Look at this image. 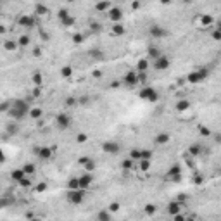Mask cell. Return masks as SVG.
<instances>
[{
  "label": "cell",
  "mask_w": 221,
  "mask_h": 221,
  "mask_svg": "<svg viewBox=\"0 0 221 221\" xmlns=\"http://www.w3.org/2000/svg\"><path fill=\"white\" fill-rule=\"evenodd\" d=\"M145 211H147V214H154L156 213V206L154 204H149V206H145Z\"/></svg>",
  "instance_id": "obj_39"
},
{
  "label": "cell",
  "mask_w": 221,
  "mask_h": 221,
  "mask_svg": "<svg viewBox=\"0 0 221 221\" xmlns=\"http://www.w3.org/2000/svg\"><path fill=\"white\" fill-rule=\"evenodd\" d=\"M111 31L114 33V35H118V36H121V35H124V26L123 24H119V22H116L112 28H111Z\"/></svg>",
  "instance_id": "obj_14"
},
{
  "label": "cell",
  "mask_w": 221,
  "mask_h": 221,
  "mask_svg": "<svg viewBox=\"0 0 221 221\" xmlns=\"http://www.w3.org/2000/svg\"><path fill=\"white\" fill-rule=\"evenodd\" d=\"M19 22H21L22 26H33V24H35V21H33V17H28V16H24V17H21V19H19Z\"/></svg>",
  "instance_id": "obj_21"
},
{
  "label": "cell",
  "mask_w": 221,
  "mask_h": 221,
  "mask_svg": "<svg viewBox=\"0 0 221 221\" xmlns=\"http://www.w3.org/2000/svg\"><path fill=\"white\" fill-rule=\"evenodd\" d=\"M61 73H62V76H64V78H69V76L73 74V69H71L69 66H64V67L61 69Z\"/></svg>",
  "instance_id": "obj_28"
},
{
  "label": "cell",
  "mask_w": 221,
  "mask_h": 221,
  "mask_svg": "<svg viewBox=\"0 0 221 221\" xmlns=\"http://www.w3.org/2000/svg\"><path fill=\"white\" fill-rule=\"evenodd\" d=\"M176 175H182V169H180L178 164H175V166L168 171V178H173V176H176Z\"/></svg>",
  "instance_id": "obj_19"
},
{
  "label": "cell",
  "mask_w": 221,
  "mask_h": 221,
  "mask_svg": "<svg viewBox=\"0 0 221 221\" xmlns=\"http://www.w3.org/2000/svg\"><path fill=\"white\" fill-rule=\"evenodd\" d=\"M41 81H43L41 73H35V74H33V83H35L36 86H40V85H41Z\"/></svg>",
  "instance_id": "obj_26"
},
{
  "label": "cell",
  "mask_w": 221,
  "mask_h": 221,
  "mask_svg": "<svg viewBox=\"0 0 221 221\" xmlns=\"http://www.w3.org/2000/svg\"><path fill=\"white\" fill-rule=\"evenodd\" d=\"M19 183H21V187H29V185H31V180H29V176L26 175L22 180H19Z\"/></svg>",
  "instance_id": "obj_33"
},
{
  "label": "cell",
  "mask_w": 221,
  "mask_h": 221,
  "mask_svg": "<svg viewBox=\"0 0 221 221\" xmlns=\"http://www.w3.org/2000/svg\"><path fill=\"white\" fill-rule=\"evenodd\" d=\"M130 157H131L133 161H137V159L140 161V150H137V149H135V150H131V154H130Z\"/></svg>",
  "instance_id": "obj_37"
},
{
  "label": "cell",
  "mask_w": 221,
  "mask_h": 221,
  "mask_svg": "<svg viewBox=\"0 0 221 221\" xmlns=\"http://www.w3.org/2000/svg\"><path fill=\"white\" fill-rule=\"evenodd\" d=\"M3 47H5V50H10V52H12V50H16V48H17V43H16V41H12V40H7V41L3 43Z\"/></svg>",
  "instance_id": "obj_24"
},
{
  "label": "cell",
  "mask_w": 221,
  "mask_h": 221,
  "mask_svg": "<svg viewBox=\"0 0 221 221\" xmlns=\"http://www.w3.org/2000/svg\"><path fill=\"white\" fill-rule=\"evenodd\" d=\"M55 123H57V126H59L61 130H66V128L71 126V118H69L67 114H59L57 119H55Z\"/></svg>",
  "instance_id": "obj_8"
},
{
  "label": "cell",
  "mask_w": 221,
  "mask_h": 221,
  "mask_svg": "<svg viewBox=\"0 0 221 221\" xmlns=\"http://www.w3.org/2000/svg\"><path fill=\"white\" fill-rule=\"evenodd\" d=\"M161 2H163V3H169L171 0H161Z\"/></svg>",
  "instance_id": "obj_53"
},
{
  "label": "cell",
  "mask_w": 221,
  "mask_h": 221,
  "mask_svg": "<svg viewBox=\"0 0 221 221\" xmlns=\"http://www.w3.org/2000/svg\"><path fill=\"white\" fill-rule=\"evenodd\" d=\"M66 104H67V105H74V104H76V99H73V97H69V99L66 100Z\"/></svg>",
  "instance_id": "obj_47"
},
{
  "label": "cell",
  "mask_w": 221,
  "mask_h": 221,
  "mask_svg": "<svg viewBox=\"0 0 221 221\" xmlns=\"http://www.w3.org/2000/svg\"><path fill=\"white\" fill-rule=\"evenodd\" d=\"M207 74H209V71H207L206 67H201V69H197V71L190 73L187 80H188V83H199V81L206 80V78H207Z\"/></svg>",
  "instance_id": "obj_2"
},
{
  "label": "cell",
  "mask_w": 221,
  "mask_h": 221,
  "mask_svg": "<svg viewBox=\"0 0 221 221\" xmlns=\"http://www.w3.org/2000/svg\"><path fill=\"white\" fill-rule=\"evenodd\" d=\"M38 156L43 157V159H48V157H52V150L47 149V147H41V149H38Z\"/></svg>",
  "instance_id": "obj_16"
},
{
  "label": "cell",
  "mask_w": 221,
  "mask_h": 221,
  "mask_svg": "<svg viewBox=\"0 0 221 221\" xmlns=\"http://www.w3.org/2000/svg\"><path fill=\"white\" fill-rule=\"evenodd\" d=\"M85 199V190L83 188H74V190H69L67 194V201L71 204H81Z\"/></svg>",
  "instance_id": "obj_3"
},
{
  "label": "cell",
  "mask_w": 221,
  "mask_h": 221,
  "mask_svg": "<svg viewBox=\"0 0 221 221\" xmlns=\"http://www.w3.org/2000/svg\"><path fill=\"white\" fill-rule=\"evenodd\" d=\"M78 142H86V135H78Z\"/></svg>",
  "instance_id": "obj_50"
},
{
  "label": "cell",
  "mask_w": 221,
  "mask_h": 221,
  "mask_svg": "<svg viewBox=\"0 0 221 221\" xmlns=\"http://www.w3.org/2000/svg\"><path fill=\"white\" fill-rule=\"evenodd\" d=\"M92 182H93V176H92L90 173H86V175H83V176H80V178H78L80 188H83V190H86V188L92 185Z\"/></svg>",
  "instance_id": "obj_10"
},
{
  "label": "cell",
  "mask_w": 221,
  "mask_h": 221,
  "mask_svg": "<svg viewBox=\"0 0 221 221\" xmlns=\"http://www.w3.org/2000/svg\"><path fill=\"white\" fill-rule=\"evenodd\" d=\"M168 140H169V135L168 133H159L156 137V143H168Z\"/></svg>",
  "instance_id": "obj_18"
},
{
  "label": "cell",
  "mask_w": 221,
  "mask_h": 221,
  "mask_svg": "<svg viewBox=\"0 0 221 221\" xmlns=\"http://www.w3.org/2000/svg\"><path fill=\"white\" fill-rule=\"evenodd\" d=\"M57 16H59V19H61V21H62V19H66V17H67V16H69V12H67V10H66V9H61V10H59V14H57Z\"/></svg>",
  "instance_id": "obj_35"
},
{
  "label": "cell",
  "mask_w": 221,
  "mask_h": 221,
  "mask_svg": "<svg viewBox=\"0 0 221 221\" xmlns=\"http://www.w3.org/2000/svg\"><path fill=\"white\" fill-rule=\"evenodd\" d=\"M22 171L29 176V175H33V173H35V166H33V164H24V166H22Z\"/></svg>",
  "instance_id": "obj_27"
},
{
  "label": "cell",
  "mask_w": 221,
  "mask_h": 221,
  "mask_svg": "<svg viewBox=\"0 0 221 221\" xmlns=\"http://www.w3.org/2000/svg\"><path fill=\"white\" fill-rule=\"evenodd\" d=\"M107 14H109V19L114 21V22H119V21L123 19V12H121V9H118V7H111V9L107 10Z\"/></svg>",
  "instance_id": "obj_9"
},
{
  "label": "cell",
  "mask_w": 221,
  "mask_h": 221,
  "mask_svg": "<svg viewBox=\"0 0 221 221\" xmlns=\"http://www.w3.org/2000/svg\"><path fill=\"white\" fill-rule=\"evenodd\" d=\"M83 166H85L86 171H93V169H95V163H93V161H86Z\"/></svg>",
  "instance_id": "obj_32"
},
{
  "label": "cell",
  "mask_w": 221,
  "mask_h": 221,
  "mask_svg": "<svg viewBox=\"0 0 221 221\" xmlns=\"http://www.w3.org/2000/svg\"><path fill=\"white\" fill-rule=\"evenodd\" d=\"M73 41H74V43H81V41H83V35H80V33L74 35V36H73Z\"/></svg>",
  "instance_id": "obj_41"
},
{
  "label": "cell",
  "mask_w": 221,
  "mask_h": 221,
  "mask_svg": "<svg viewBox=\"0 0 221 221\" xmlns=\"http://www.w3.org/2000/svg\"><path fill=\"white\" fill-rule=\"evenodd\" d=\"M28 112H29V107H28V102H24V100H16V102L9 107V114H10L12 118H16V119L24 118Z\"/></svg>",
  "instance_id": "obj_1"
},
{
  "label": "cell",
  "mask_w": 221,
  "mask_h": 221,
  "mask_svg": "<svg viewBox=\"0 0 221 221\" xmlns=\"http://www.w3.org/2000/svg\"><path fill=\"white\" fill-rule=\"evenodd\" d=\"M95 9H97L99 12H105V10L111 9V2H109V0H102V2H99V3L95 5Z\"/></svg>",
  "instance_id": "obj_13"
},
{
  "label": "cell",
  "mask_w": 221,
  "mask_h": 221,
  "mask_svg": "<svg viewBox=\"0 0 221 221\" xmlns=\"http://www.w3.org/2000/svg\"><path fill=\"white\" fill-rule=\"evenodd\" d=\"M138 97H140V99H143V100L156 102V100H157V92H156L152 86H145V88H142V90H140Z\"/></svg>",
  "instance_id": "obj_4"
},
{
  "label": "cell",
  "mask_w": 221,
  "mask_h": 221,
  "mask_svg": "<svg viewBox=\"0 0 221 221\" xmlns=\"http://www.w3.org/2000/svg\"><path fill=\"white\" fill-rule=\"evenodd\" d=\"M102 150H104L105 154H112V156H116V154H119L121 145H119L118 142H114V140H109V142H105V143L102 145Z\"/></svg>",
  "instance_id": "obj_5"
},
{
  "label": "cell",
  "mask_w": 221,
  "mask_h": 221,
  "mask_svg": "<svg viewBox=\"0 0 221 221\" xmlns=\"http://www.w3.org/2000/svg\"><path fill=\"white\" fill-rule=\"evenodd\" d=\"M9 133H10V135H12V133H17V126H16V124H14V126L10 124V126H9Z\"/></svg>",
  "instance_id": "obj_48"
},
{
  "label": "cell",
  "mask_w": 221,
  "mask_h": 221,
  "mask_svg": "<svg viewBox=\"0 0 221 221\" xmlns=\"http://www.w3.org/2000/svg\"><path fill=\"white\" fill-rule=\"evenodd\" d=\"M188 107H190V102H188V100H180V102L176 104V109H178L180 112H182V111H187Z\"/></svg>",
  "instance_id": "obj_20"
},
{
  "label": "cell",
  "mask_w": 221,
  "mask_h": 221,
  "mask_svg": "<svg viewBox=\"0 0 221 221\" xmlns=\"http://www.w3.org/2000/svg\"><path fill=\"white\" fill-rule=\"evenodd\" d=\"M36 14H47V9H45L43 5H38V7H36Z\"/></svg>",
  "instance_id": "obj_45"
},
{
  "label": "cell",
  "mask_w": 221,
  "mask_h": 221,
  "mask_svg": "<svg viewBox=\"0 0 221 221\" xmlns=\"http://www.w3.org/2000/svg\"><path fill=\"white\" fill-rule=\"evenodd\" d=\"M182 207H183V204H182L180 201H175V202H171V204L168 206V211H169V214H176V213L182 211Z\"/></svg>",
  "instance_id": "obj_12"
},
{
  "label": "cell",
  "mask_w": 221,
  "mask_h": 221,
  "mask_svg": "<svg viewBox=\"0 0 221 221\" xmlns=\"http://www.w3.org/2000/svg\"><path fill=\"white\" fill-rule=\"evenodd\" d=\"M111 211H112V213H116V211H119V204H118V202H112V204L109 206V213H111Z\"/></svg>",
  "instance_id": "obj_40"
},
{
  "label": "cell",
  "mask_w": 221,
  "mask_h": 221,
  "mask_svg": "<svg viewBox=\"0 0 221 221\" xmlns=\"http://www.w3.org/2000/svg\"><path fill=\"white\" fill-rule=\"evenodd\" d=\"M69 2H73V0H69Z\"/></svg>",
  "instance_id": "obj_55"
},
{
  "label": "cell",
  "mask_w": 221,
  "mask_h": 221,
  "mask_svg": "<svg viewBox=\"0 0 221 221\" xmlns=\"http://www.w3.org/2000/svg\"><path fill=\"white\" fill-rule=\"evenodd\" d=\"M150 35H152L154 38H163V36L168 35V31H166L164 28H161V26H152V28H150Z\"/></svg>",
  "instance_id": "obj_11"
},
{
  "label": "cell",
  "mask_w": 221,
  "mask_h": 221,
  "mask_svg": "<svg viewBox=\"0 0 221 221\" xmlns=\"http://www.w3.org/2000/svg\"><path fill=\"white\" fill-rule=\"evenodd\" d=\"M221 28H216V31H214V33H213V38H214V40H220L221 38V31H220Z\"/></svg>",
  "instance_id": "obj_44"
},
{
  "label": "cell",
  "mask_w": 221,
  "mask_h": 221,
  "mask_svg": "<svg viewBox=\"0 0 221 221\" xmlns=\"http://www.w3.org/2000/svg\"><path fill=\"white\" fill-rule=\"evenodd\" d=\"M138 164H140V169H142V171H147V169L150 168V159H140Z\"/></svg>",
  "instance_id": "obj_23"
},
{
  "label": "cell",
  "mask_w": 221,
  "mask_h": 221,
  "mask_svg": "<svg viewBox=\"0 0 221 221\" xmlns=\"http://www.w3.org/2000/svg\"><path fill=\"white\" fill-rule=\"evenodd\" d=\"M201 133H202V135H206V137H209V135H211L209 128H204V126H201Z\"/></svg>",
  "instance_id": "obj_46"
},
{
  "label": "cell",
  "mask_w": 221,
  "mask_h": 221,
  "mask_svg": "<svg viewBox=\"0 0 221 221\" xmlns=\"http://www.w3.org/2000/svg\"><path fill=\"white\" fill-rule=\"evenodd\" d=\"M154 67H156L157 71L168 69V67H169V59H168L166 55H159L157 59H154Z\"/></svg>",
  "instance_id": "obj_6"
},
{
  "label": "cell",
  "mask_w": 221,
  "mask_h": 221,
  "mask_svg": "<svg viewBox=\"0 0 221 221\" xmlns=\"http://www.w3.org/2000/svg\"><path fill=\"white\" fill-rule=\"evenodd\" d=\"M147 67H149V61H147V59H142V61H138V64H137V69H138L140 73H145V71H147Z\"/></svg>",
  "instance_id": "obj_17"
},
{
  "label": "cell",
  "mask_w": 221,
  "mask_h": 221,
  "mask_svg": "<svg viewBox=\"0 0 221 221\" xmlns=\"http://www.w3.org/2000/svg\"><path fill=\"white\" fill-rule=\"evenodd\" d=\"M10 176H12V180H16V182H19V180H22V178L26 176V173H24V171H22V168H21V169H14Z\"/></svg>",
  "instance_id": "obj_15"
},
{
  "label": "cell",
  "mask_w": 221,
  "mask_h": 221,
  "mask_svg": "<svg viewBox=\"0 0 221 221\" xmlns=\"http://www.w3.org/2000/svg\"><path fill=\"white\" fill-rule=\"evenodd\" d=\"M199 150H201V147H199V145H192V147H190V154H194V156H197V154H199Z\"/></svg>",
  "instance_id": "obj_42"
},
{
  "label": "cell",
  "mask_w": 221,
  "mask_h": 221,
  "mask_svg": "<svg viewBox=\"0 0 221 221\" xmlns=\"http://www.w3.org/2000/svg\"><path fill=\"white\" fill-rule=\"evenodd\" d=\"M5 109H9V104H2V105H0V111H2V112H3Z\"/></svg>",
  "instance_id": "obj_51"
},
{
  "label": "cell",
  "mask_w": 221,
  "mask_h": 221,
  "mask_svg": "<svg viewBox=\"0 0 221 221\" xmlns=\"http://www.w3.org/2000/svg\"><path fill=\"white\" fill-rule=\"evenodd\" d=\"M45 188H47V185H45V183H40V185L36 187V190H38V192H43Z\"/></svg>",
  "instance_id": "obj_49"
},
{
  "label": "cell",
  "mask_w": 221,
  "mask_h": 221,
  "mask_svg": "<svg viewBox=\"0 0 221 221\" xmlns=\"http://www.w3.org/2000/svg\"><path fill=\"white\" fill-rule=\"evenodd\" d=\"M182 2H185V3H190V2H194V0H182Z\"/></svg>",
  "instance_id": "obj_54"
},
{
  "label": "cell",
  "mask_w": 221,
  "mask_h": 221,
  "mask_svg": "<svg viewBox=\"0 0 221 221\" xmlns=\"http://www.w3.org/2000/svg\"><path fill=\"white\" fill-rule=\"evenodd\" d=\"M149 55H150L152 59H157V57H159V55H163V54H161L156 47H150V48H149Z\"/></svg>",
  "instance_id": "obj_25"
},
{
  "label": "cell",
  "mask_w": 221,
  "mask_h": 221,
  "mask_svg": "<svg viewBox=\"0 0 221 221\" xmlns=\"http://www.w3.org/2000/svg\"><path fill=\"white\" fill-rule=\"evenodd\" d=\"M109 218H111L109 213H100V214H97V220H109Z\"/></svg>",
  "instance_id": "obj_43"
},
{
  "label": "cell",
  "mask_w": 221,
  "mask_h": 221,
  "mask_svg": "<svg viewBox=\"0 0 221 221\" xmlns=\"http://www.w3.org/2000/svg\"><path fill=\"white\" fill-rule=\"evenodd\" d=\"M211 22H213V17H211V16H202V24H204V26H206V24L209 26Z\"/></svg>",
  "instance_id": "obj_38"
},
{
  "label": "cell",
  "mask_w": 221,
  "mask_h": 221,
  "mask_svg": "<svg viewBox=\"0 0 221 221\" xmlns=\"http://www.w3.org/2000/svg\"><path fill=\"white\" fill-rule=\"evenodd\" d=\"M123 83H124L126 86H135V85L138 83V74H137L135 71L126 73V74H124V78H123Z\"/></svg>",
  "instance_id": "obj_7"
},
{
  "label": "cell",
  "mask_w": 221,
  "mask_h": 221,
  "mask_svg": "<svg viewBox=\"0 0 221 221\" xmlns=\"http://www.w3.org/2000/svg\"><path fill=\"white\" fill-rule=\"evenodd\" d=\"M5 161V156H3V152H2V149H0V163H3Z\"/></svg>",
  "instance_id": "obj_52"
},
{
  "label": "cell",
  "mask_w": 221,
  "mask_h": 221,
  "mask_svg": "<svg viewBox=\"0 0 221 221\" xmlns=\"http://www.w3.org/2000/svg\"><path fill=\"white\" fill-rule=\"evenodd\" d=\"M61 22H62L64 26H73V24H74V19H73L71 16H67V17H66V19H62Z\"/></svg>",
  "instance_id": "obj_30"
},
{
  "label": "cell",
  "mask_w": 221,
  "mask_h": 221,
  "mask_svg": "<svg viewBox=\"0 0 221 221\" xmlns=\"http://www.w3.org/2000/svg\"><path fill=\"white\" fill-rule=\"evenodd\" d=\"M28 43H29V36H26V35H24V36H21V38H19V45L26 47Z\"/></svg>",
  "instance_id": "obj_36"
},
{
  "label": "cell",
  "mask_w": 221,
  "mask_h": 221,
  "mask_svg": "<svg viewBox=\"0 0 221 221\" xmlns=\"http://www.w3.org/2000/svg\"><path fill=\"white\" fill-rule=\"evenodd\" d=\"M29 116H31L33 119H40V118H41V109H40V107L31 109V111H29Z\"/></svg>",
  "instance_id": "obj_22"
},
{
  "label": "cell",
  "mask_w": 221,
  "mask_h": 221,
  "mask_svg": "<svg viewBox=\"0 0 221 221\" xmlns=\"http://www.w3.org/2000/svg\"><path fill=\"white\" fill-rule=\"evenodd\" d=\"M123 168H124V169H131V168H135V166H133V159L130 157V159L123 161Z\"/></svg>",
  "instance_id": "obj_29"
},
{
  "label": "cell",
  "mask_w": 221,
  "mask_h": 221,
  "mask_svg": "<svg viewBox=\"0 0 221 221\" xmlns=\"http://www.w3.org/2000/svg\"><path fill=\"white\" fill-rule=\"evenodd\" d=\"M152 152L150 150H140V159H150Z\"/></svg>",
  "instance_id": "obj_31"
},
{
  "label": "cell",
  "mask_w": 221,
  "mask_h": 221,
  "mask_svg": "<svg viewBox=\"0 0 221 221\" xmlns=\"http://www.w3.org/2000/svg\"><path fill=\"white\" fill-rule=\"evenodd\" d=\"M74 188H80V183H78V178H73L69 182V190H74Z\"/></svg>",
  "instance_id": "obj_34"
}]
</instances>
